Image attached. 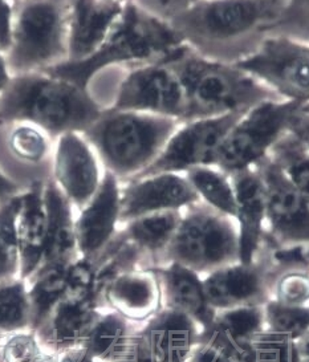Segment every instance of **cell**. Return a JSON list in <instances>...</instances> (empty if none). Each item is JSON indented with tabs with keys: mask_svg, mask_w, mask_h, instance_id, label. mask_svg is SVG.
Here are the masks:
<instances>
[{
	"mask_svg": "<svg viewBox=\"0 0 309 362\" xmlns=\"http://www.w3.org/2000/svg\"><path fill=\"white\" fill-rule=\"evenodd\" d=\"M142 332L156 362H189L201 328L187 315L162 308L148 320Z\"/></svg>",
	"mask_w": 309,
	"mask_h": 362,
	"instance_id": "7402d4cb",
	"label": "cell"
},
{
	"mask_svg": "<svg viewBox=\"0 0 309 362\" xmlns=\"http://www.w3.org/2000/svg\"><path fill=\"white\" fill-rule=\"evenodd\" d=\"M284 101L309 107V43L268 35L252 54L234 63Z\"/></svg>",
	"mask_w": 309,
	"mask_h": 362,
	"instance_id": "9c48e42d",
	"label": "cell"
},
{
	"mask_svg": "<svg viewBox=\"0 0 309 362\" xmlns=\"http://www.w3.org/2000/svg\"><path fill=\"white\" fill-rule=\"evenodd\" d=\"M289 1H189L169 21L197 54L236 63L283 21Z\"/></svg>",
	"mask_w": 309,
	"mask_h": 362,
	"instance_id": "6da1fadb",
	"label": "cell"
},
{
	"mask_svg": "<svg viewBox=\"0 0 309 362\" xmlns=\"http://www.w3.org/2000/svg\"><path fill=\"white\" fill-rule=\"evenodd\" d=\"M28 295L23 280L0 283V333L28 325Z\"/></svg>",
	"mask_w": 309,
	"mask_h": 362,
	"instance_id": "d6a6232c",
	"label": "cell"
},
{
	"mask_svg": "<svg viewBox=\"0 0 309 362\" xmlns=\"http://www.w3.org/2000/svg\"><path fill=\"white\" fill-rule=\"evenodd\" d=\"M13 1H0V52L7 54L12 44Z\"/></svg>",
	"mask_w": 309,
	"mask_h": 362,
	"instance_id": "60d3db41",
	"label": "cell"
},
{
	"mask_svg": "<svg viewBox=\"0 0 309 362\" xmlns=\"http://www.w3.org/2000/svg\"><path fill=\"white\" fill-rule=\"evenodd\" d=\"M21 197L0 203V283L12 280L19 274L21 256L16 234V219Z\"/></svg>",
	"mask_w": 309,
	"mask_h": 362,
	"instance_id": "4dcf8cb0",
	"label": "cell"
},
{
	"mask_svg": "<svg viewBox=\"0 0 309 362\" xmlns=\"http://www.w3.org/2000/svg\"><path fill=\"white\" fill-rule=\"evenodd\" d=\"M121 187L117 178L104 170L93 198L80 210L76 219V239L81 257L93 260L117 234L121 213Z\"/></svg>",
	"mask_w": 309,
	"mask_h": 362,
	"instance_id": "2e32d148",
	"label": "cell"
},
{
	"mask_svg": "<svg viewBox=\"0 0 309 362\" xmlns=\"http://www.w3.org/2000/svg\"><path fill=\"white\" fill-rule=\"evenodd\" d=\"M105 107L89 89H83L45 72L15 76L0 95V125L27 122L51 139L84 133Z\"/></svg>",
	"mask_w": 309,
	"mask_h": 362,
	"instance_id": "7a4b0ae2",
	"label": "cell"
},
{
	"mask_svg": "<svg viewBox=\"0 0 309 362\" xmlns=\"http://www.w3.org/2000/svg\"><path fill=\"white\" fill-rule=\"evenodd\" d=\"M181 124L175 118L105 107L83 136L96 151L104 170L125 183L157 160Z\"/></svg>",
	"mask_w": 309,
	"mask_h": 362,
	"instance_id": "5b68a950",
	"label": "cell"
},
{
	"mask_svg": "<svg viewBox=\"0 0 309 362\" xmlns=\"http://www.w3.org/2000/svg\"><path fill=\"white\" fill-rule=\"evenodd\" d=\"M154 271L160 280L162 308L174 309L187 315L201 330L213 324L216 310L206 298L201 275L177 263L154 268Z\"/></svg>",
	"mask_w": 309,
	"mask_h": 362,
	"instance_id": "44dd1931",
	"label": "cell"
},
{
	"mask_svg": "<svg viewBox=\"0 0 309 362\" xmlns=\"http://www.w3.org/2000/svg\"><path fill=\"white\" fill-rule=\"evenodd\" d=\"M201 202L235 218L236 198L233 180L215 166H198L185 173Z\"/></svg>",
	"mask_w": 309,
	"mask_h": 362,
	"instance_id": "f546056e",
	"label": "cell"
},
{
	"mask_svg": "<svg viewBox=\"0 0 309 362\" xmlns=\"http://www.w3.org/2000/svg\"><path fill=\"white\" fill-rule=\"evenodd\" d=\"M242 116L238 113L182 122L157 160L134 180L163 173L185 174L198 166H215L226 136Z\"/></svg>",
	"mask_w": 309,
	"mask_h": 362,
	"instance_id": "7c38bea8",
	"label": "cell"
},
{
	"mask_svg": "<svg viewBox=\"0 0 309 362\" xmlns=\"http://www.w3.org/2000/svg\"><path fill=\"white\" fill-rule=\"evenodd\" d=\"M201 202L185 174L163 173L125 182L121 187L119 223L148 214L185 210Z\"/></svg>",
	"mask_w": 309,
	"mask_h": 362,
	"instance_id": "9a60e30c",
	"label": "cell"
},
{
	"mask_svg": "<svg viewBox=\"0 0 309 362\" xmlns=\"http://www.w3.org/2000/svg\"><path fill=\"white\" fill-rule=\"evenodd\" d=\"M103 298L129 321H148L162 309V293L154 269L134 268L115 277Z\"/></svg>",
	"mask_w": 309,
	"mask_h": 362,
	"instance_id": "d6986e66",
	"label": "cell"
},
{
	"mask_svg": "<svg viewBox=\"0 0 309 362\" xmlns=\"http://www.w3.org/2000/svg\"><path fill=\"white\" fill-rule=\"evenodd\" d=\"M230 177L236 198L234 219L239 233V262L251 264L266 236V189L256 168L238 171Z\"/></svg>",
	"mask_w": 309,
	"mask_h": 362,
	"instance_id": "e0dca14e",
	"label": "cell"
},
{
	"mask_svg": "<svg viewBox=\"0 0 309 362\" xmlns=\"http://www.w3.org/2000/svg\"><path fill=\"white\" fill-rule=\"evenodd\" d=\"M98 303L92 298L63 296L39 328L40 342L54 351L83 345L100 317Z\"/></svg>",
	"mask_w": 309,
	"mask_h": 362,
	"instance_id": "603a6c76",
	"label": "cell"
},
{
	"mask_svg": "<svg viewBox=\"0 0 309 362\" xmlns=\"http://www.w3.org/2000/svg\"><path fill=\"white\" fill-rule=\"evenodd\" d=\"M6 148L12 160L22 165L23 170H35L52 177L54 139L42 129L27 122L7 124Z\"/></svg>",
	"mask_w": 309,
	"mask_h": 362,
	"instance_id": "484cf974",
	"label": "cell"
},
{
	"mask_svg": "<svg viewBox=\"0 0 309 362\" xmlns=\"http://www.w3.org/2000/svg\"><path fill=\"white\" fill-rule=\"evenodd\" d=\"M112 110H128L187 121V101L181 80L168 62L128 69L118 86Z\"/></svg>",
	"mask_w": 309,
	"mask_h": 362,
	"instance_id": "30bf717a",
	"label": "cell"
},
{
	"mask_svg": "<svg viewBox=\"0 0 309 362\" xmlns=\"http://www.w3.org/2000/svg\"><path fill=\"white\" fill-rule=\"evenodd\" d=\"M254 362H300L298 344L291 336L264 329L251 339Z\"/></svg>",
	"mask_w": 309,
	"mask_h": 362,
	"instance_id": "e575fe53",
	"label": "cell"
},
{
	"mask_svg": "<svg viewBox=\"0 0 309 362\" xmlns=\"http://www.w3.org/2000/svg\"><path fill=\"white\" fill-rule=\"evenodd\" d=\"M68 267H42L31 279L28 295V325L37 330L64 296Z\"/></svg>",
	"mask_w": 309,
	"mask_h": 362,
	"instance_id": "83f0119b",
	"label": "cell"
},
{
	"mask_svg": "<svg viewBox=\"0 0 309 362\" xmlns=\"http://www.w3.org/2000/svg\"><path fill=\"white\" fill-rule=\"evenodd\" d=\"M211 325L228 332L238 339H251L256 333L266 329L264 305L219 310Z\"/></svg>",
	"mask_w": 309,
	"mask_h": 362,
	"instance_id": "d590c367",
	"label": "cell"
},
{
	"mask_svg": "<svg viewBox=\"0 0 309 362\" xmlns=\"http://www.w3.org/2000/svg\"><path fill=\"white\" fill-rule=\"evenodd\" d=\"M104 171L96 151L81 133H66L54 141L52 180L78 211L89 202Z\"/></svg>",
	"mask_w": 309,
	"mask_h": 362,
	"instance_id": "5bb4252c",
	"label": "cell"
},
{
	"mask_svg": "<svg viewBox=\"0 0 309 362\" xmlns=\"http://www.w3.org/2000/svg\"><path fill=\"white\" fill-rule=\"evenodd\" d=\"M287 173L309 204V151L300 139L288 132L269 154Z\"/></svg>",
	"mask_w": 309,
	"mask_h": 362,
	"instance_id": "1f68e13d",
	"label": "cell"
},
{
	"mask_svg": "<svg viewBox=\"0 0 309 362\" xmlns=\"http://www.w3.org/2000/svg\"><path fill=\"white\" fill-rule=\"evenodd\" d=\"M185 47L183 37L169 23L145 11L137 1H125L117 24L95 56L81 63H64L45 74L88 89L92 78L109 66L130 69L166 62Z\"/></svg>",
	"mask_w": 309,
	"mask_h": 362,
	"instance_id": "3957f363",
	"label": "cell"
},
{
	"mask_svg": "<svg viewBox=\"0 0 309 362\" xmlns=\"http://www.w3.org/2000/svg\"><path fill=\"white\" fill-rule=\"evenodd\" d=\"M0 358H1V353H0Z\"/></svg>",
	"mask_w": 309,
	"mask_h": 362,
	"instance_id": "7dc6e473",
	"label": "cell"
},
{
	"mask_svg": "<svg viewBox=\"0 0 309 362\" xmlns=\"http://www.w3.org/2000/svg\"><path fill=\"white\" fill-rule=\"evenodd\" d=\"M12 76L8 71L6 56L0 52V95L6 90V88L10 84Z\"/></svg>",
	"mask_w": 309,
	"mask_h": 362,
	"instance_id": "f6af8a7d",
	"label": "cell"
},
{
	"mask_svg": "<svg viewBox=\"0 0 309 362\" xmlns=\"http://www.w3.org/2000/svg\"><path fill=\"white\" fill-rule=\"evenodd\" d=\"M125 1H71L68 62L81 63L103 48L124 10Z\"/></svg>",
	"mask_w": 309,
	"mask_h": 362,
	"instance_id": "ac0fdd59",
	"label": "cell"
},
{
	"mask_svg": "<svg viewBox=\"0 0 309 362\" xmlns=\"http://www.w3.org/2000/svg\"><path fill=\"white\" fill-rule=\"evenodd\" d=\"M304 107L296 103L275 100L245 112L226 136L215 168L228 175L256 168L291 130Z\"/></svg>",
	"mask_w": 309,
	"mask_h": 362,
	"instance_id": "ba28073f",
	"label": "cell"
},
{
	"mask_svg": "<svg viewBox=\"0 0 309 362\" xmlns=\"http://www.w3.org/2000/svg\"><path fill=\"white\" fill-rule=\"evenodd\" d=\"M238 262L239 233L234 218L198 202L182 211L162 266L177 263L198 275H209Z\"/></svg>",
	"mask_w": 309,
	"mask_h": 362,
	"instance_id": "52a82bcc",
	"label": "cell"
},
{
	"mask_svg": "<svg viewBox=\"0 0 309 362\" xmlns=\"http://www.w3.org/2000/svg\"><path fill=\"white\" fill-rule=\"evenodd\" d=\"M277 279L266 252L260 250L255 262H240L216 269L203 279L210 305L216 312L243 307H263L272 298Z\"/></svg>",
	"mask_w": 309,
	"mask_h": 362,
	"instance_id": "4fadbf2b",
	"label": "cell"
},
{
	"mask_svg": "<svg viewBox=\"0 0 309 362\" xmlns=\"http://www.w3.org/2000/svg\"><path fill=\"white\" fill-rule=\"evenodd\" d=\"M69 13L71 1H13L12 44L6 54L12 77L68 62Z\"/></svg>",
	"mask_w": 309,
	"mask_h": 362,
	"instance_id": "8992f818",
	"label": "cell"
},
{
	"mask_svg": "<svg viewBox=\"0 0 309 362\" xmlns=\"http://www.w3.org/2000/svg\"><path fill=\"white\" fill-rule=\"evenodd\" d=\"M129 320L117 312L100 316L83 344V349L101 362H121L136 333Z\"/></svg>",
	"mask_w": 309,
	"mask_h": 362,
	"instance_id": "4316f807",
	"label": "cell"
},
{
	"mask_svg": "<svg viewBox=\"0 0 309 362\" xmlns=\"http://www.w3.org/2000/svg\"><path fill=\"white\" fill-rule=\"evenodd\" d=\"M44 206L47 213V239L39 268L69 267L78 259L74 206L52 177L44 185Z\"/></svg>",
	"mask_w": 309,
	"mask_h": 362,
	"instance_id": "ffe728a7",
	"label": "cell"
},
{
	"mask_svg": "<svg viewBox=\"0 0 309 362\" xmlns=\"http://www.w3.org/2000/svg\"><path fill=\"white\" fill-rule=\"evenodd\" d=\"M251 339H238L210 325L201 330L189 362H254Z\"/></svg>",
	"mask_w": 309,
	"mask_h": 362,
	"instance_id": "f1b7e54d",
	"label": "cell"
},
{
	"mask_svg": "<svg viewBox=\"0 0 309 362\" xmlns=\"http://www.w3.org/2000/svg\"><path fill=\"white\" fill-rule=\"evenodd\" d=\"M272 33L287 35L309 43V1H289L283 21Z\"/></svg>",
	"mask_w": 309,
	"mask_h": 362,
	"instance_id": "f35d334b",
	"label": "cell"
},
{
	"mask_svg": "<svg viewBox=\"0 0 309 362\" xmlns=\"http://www.w3.org/2000/svg\"><path fill=\"white\" fill-rule=\"evenodd\" d=\"M60 362H101L91 357L83 348L81 349H74V351H66L63 360Z\"/></svg>",
	"mask_w": 309,
	"mask_h": 362,
	"instance_id": "ee69618b",
	"label": "cell"
},
{
	"mask_svg": "<svg viewBox=\"0 0 309 362\" xmlns=\"http://www.w3.org/2000/svg\"><path fill=\"white\" fill-rule=\"evenodd\" d=\"M266 329L291 336L295 341L309 330L308 307H288L271 298L264 305Z\"/></svg>",
	"mask_w": 309,
	"mask_h": 362,
	"instance_id": "836d02e7",
	"label": "cell"
},
{
	"mask_svg": "<svg viewBox=\"0 0 309 362\" xmlns=\"http://www.w3.org/2000/svg\"><path fill=\"white\" fill-rule=\"evenodd\" d=\"M121 362H156L142 329L136 330L133 334Z\"/></svg>",
	"mask_w": 309,
	"mask_h": 362,
	"instance_id": "ab89813d",
	"label": "cell"
},
{
	"mask_svg": "<svg viewBox=\"0 0 309 362\" xmlns=\"http://www.w3.org/2000/svg\"><path fill=\"white\" fill-rule=\"evenodd\" d=\"M1 358L4 362H60L54 354L44 351L39 342L28 334H19L7 341Z\"/></svg>",
	"mask_w": 309,
	"mask_h": 362,
	"instance_id": "74e56055",
	"label": "cell"
},
{
	"mask_svg": "<svg viewBox=\"0 0 309 362\" xmlns=\"http://www.w3.org/2000/svg\"><path fill=\"white\" fill-rule=\"evenodd\" d=\"M0 339H1V333H0Z\"/></svg>",
	"mask_w": 309,
	"mask_h": 362,
	"instance_id": "bcb514c9",
	"label": "cell"
},
{
	"mask_svg": "<svg viewBox=\"0 0 309 362\" xmlns=\"http://www.w3.org/2000/svg\"><path fill=\"white\" fill-rule=\"evenodd\" d=\"M27 189L10 180L3 171L0 170V203L6 202L11 198L22 195Z\"/></svg>",
	"mask_w": 309,
	"mask_h": 362,
	"instance_id": "7bdbcfd3",
	"label": "cell"
},
{
	"mask_svg": "<svg viewBox=\"0 0 309 362\" xmlns=\"http://www.w3.org/2000/svg\"><path fill=\"white\" fill-rule=\"evenodd\" d=\"M182 211L148 214L125 223L124 230L119 231L129 243L139 250L142 257V269H154L162 266L165 251L181 223Z\"/></svg>",
	"mask_w": 309,
	"mask_h": 362,
	"instance_id": "d4e9b609",
	"label": "cell"
},
{
	"mask_svg": "<svg viewBox=\"0 0 309 362\" xmlns=\"http://www.w3.org/2000/svg\"><path fill=\"white\" fill-rule=\"evenodd\" d=\"M292 134H295L309 151V107H305L303 112L295 119L293 125L289 130Z\"/></svg>",
	"mask_w": 309,
	"mask_h": 362,
	"instance_id": "b9f144b4",
	"label": "cell"
},
{
	"mask_svg": "<svg viewBox=\"0 0 309 362\" xmlns=\"http://www.w3.org/2000/svg\"><path fill=\"white\" fill-rule=\"evenodd\" d=\"M166 62L181 80L187 101V121L245 115L259 104L281 100L234 63L214 60L189 47Z\"/></svg>",
	"mask_w": 309,
	"mask_h": 362,
	"instance_id": "277c9868",
	"label": "cell"
},
{
	"mask_svg": "<svg viewBox=\"0 0 309 362\" xmlns=\"http://www.w3.org/2000/svg\"><path fill=\"white\" fill-rule=\"evenodd\" d=\"M272 298L288 307H305L309 301V272L289 271L274 283Z\"/></svg>",
	"mask_w": 309,
	"mask_h": 362,
	"instance_id": "8d00e7d4",
	"label": "cell"
},
{
	"mask_svg": "<svg viewBox=\"0 0 309 362\" xmlns=\"http://www.w3.org/2000/svg\"><path fill=\"white\" fill-rule=\"evenodd\" d=\"M45 182H35L21 197L16 234L21 256L19 275L23 281L33 276L43 259L47 239V213L44 206Z\"/></svg>",
	"mask_w": 309,
	"mask_h": 362,
	"instance_id": "cb8c5ba5",
	"label": "cell"
},
{
	"mask_svg": "<svg viewBox=\"0 0 309 362\" xmlns=\"http://www.w3.org/2000/svg\"></svg>",
	"mask_w": 309,
	"mask_h": 362,
	"instance_id": "c3c4849f",
	"label": "cell"
},
{
	"mask_svg": "<svg viewBox=\"0 0 309 362\" xmlns=\"http://www.w3.org/2000/svg\"><path fill=\"white\" fill-rule=\"evenodd\" d=\"M256 169L266 189L264 243L275 248L309 245V204L281 166L268 156Z\"/></svg>",
	"mask_w": 309,
	"mask_h": 362,
	"instance_id": "8fae6325",
	"label": "cell"
}]
</instances>
